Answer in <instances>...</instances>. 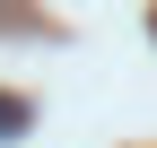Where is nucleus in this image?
I'll list each match as a JSON object with an SVG mask.
<instances>
[{"label": "nucleus", "instance_id": "f257e3e1", "mask_svg": "<svg viewBox=\"0 0 157 148\" xmlns=\"http://www.w3.org/2000/svg\"><path fill=\"white\" fill-rule=\"evenodd\" d=\"M26 122H35V105H26V96H0V139H17Z\"/></svg>", "mask_w": 157, "mask_h": 148}]
</instances>
